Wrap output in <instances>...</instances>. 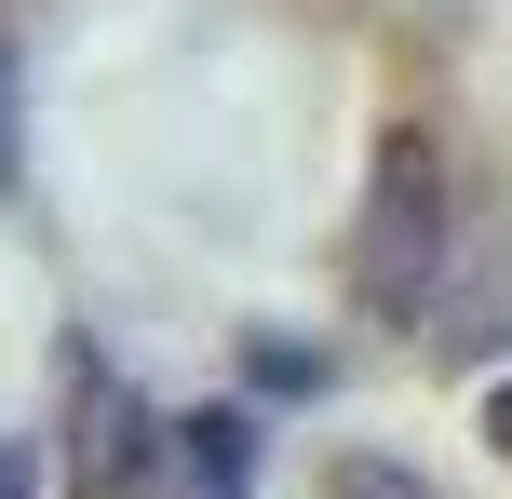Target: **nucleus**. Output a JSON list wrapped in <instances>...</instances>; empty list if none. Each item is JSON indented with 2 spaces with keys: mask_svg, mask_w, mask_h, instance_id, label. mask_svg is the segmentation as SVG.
<instances>
[{
  "mask_svg": "<svg viewBox=\"0 0 512 499\" xmlns=\"http://www.w3.org/2000/svg\"><path fill=\"white\" fill-rule=\"evenodd\" d=\"M445 257H459V230H445V149L418 122H391L378 176H364V216H351V297L378 324H432Z\"/></svg>",
  "mask_w": 512,
  "mask_h": 499,
  "instance_id": "f257e3e1",
  "label": "nucleus"
},
{
  "mask_svg": "<svg viewBox=\"0 0 512 499\" xmlns=\"http://www.w3.org/2000/svg\"><path fill=\"white\" fill-rule=\"evenodd\" d=\"M486 446L512 459V378H499V392H486Z\"/></svg>",
  "mask_w": 512,
  "mask_h": 499,
  "instance_id": "0eeeda50",
  "label": "nucleus"
},
{
  "mask_svg": "<svg viewBox=\"0 0 512 499\" xmlns=\"http://www.w3.org/2000/svg\"><path fill=\"white\" fill-rule=\"evenodd\" d=\"M54 473H68V499H149L162 486V419L122 392V365L95 338H68V446H54Z\"/></svg>",
  "mask_w": 512,
  "mask_h": 499,
  "instance_id": "f03ea898",
  "label": "nucleus"
},
{
  "mask_svg": "<svg viewBox=\"0 0 512 499\" xmlns=\"http://www.w3.org/2000/svg\"><path fill=\"white\" fill-rule=\"evenodd\" d=\"M243 365H256V392H283V405H297V392H324V365H310V338H256Z\"/></svg>",
  "mask_w": 512,
  "mask_h": 499,
  "instance_id": "20e7f679",
  "label": "nucleus"
},
{
  "mask_svg": "<svg viewBox=\"0 0 512 499\" xmlns=\"http://www.w3.org/2000/svg\"><path fill=\"white\" fill-rule=\"evenodd\" d=\"M0 499H41V446H14V432H0Z\"/></svg>",
  "mask_w": 512,
  "mask_h": 499,
  "instance_id": "423d86ee",
  "label": "nucleus"
},
{
  "mask_svg": "<svg viewBox=\"0 0 512 499\" xmlns=\"http://www.w3.org/2000/svg\"><path fill=\"white\" fill-rule=\"evenodd\" d=\"M162 473H176V499H256V419H243V405L162 419Z\"/></svg>",
  "mask_w": 512,
  "mask_h": 499,
  "instance_id": "7ed1b4c3",
  "label": "nucleus"
},
{
  "mask_svg": "<svg viewBox=\"0 0 512 499\" xmlns=\"http://www.w3.org/2000/svg\"><path fill=\"white\" fill-rule=\"evenodd\" d=\"M324 499H418V486H405V459H337Z\"/></svg>",
  "mask_w": 512,
  "mask_h": 499,
  "instance_id": "39448f33",
  "label": "nucleus"
}]
</instances>
